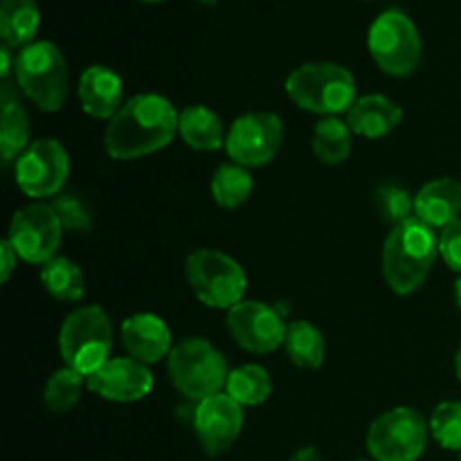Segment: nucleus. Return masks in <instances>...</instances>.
<instances>
[{
    "label": "nucleus",
    "instance_id": "1",
    "mask_svg": "<svg viewBox=\"0 0 461 461\" xmlns=\"http://www.w3.org/2000/svg\"><path fill=\"white\" fill-rule=\"evenodd\" d=\"M180 113L156 93L126 99L104 133V149L115 160H138L169 147L178 135Z\"/></svg>",
    "mask_w": 461,
    "mask_h": 461
},
{
    "label": "nucleus",
    "instance_id": "2",
    "mask_svg": "<svg viewBox=\"0 0 461 461\" xmlns=\"http://www.w3.org/2000/svg\"><path fill=\"white\" fill-rule=\"evenodd\" d=\"M439 257V237L421 219L394 225L383 246V277L396 295H412L426 284Z\"/></svg>",
    "mask_w": 461,
    "mask_h": 461
},
{
    "label": "nucleus",
    "instance_id": "3",
    "mask_svg": "<svg viewBox=\"0 0 461 461\" xmlns=\"http://www.w3.org/2000/svg\"><path fill=\"white\" fill-rule=\"evenodd\" d=\"M286 93L302 111L324 117L349 113L358 99L354 75L345 66L331 61L304 63L295 68L286 79Z\"/></svg>",
    "mask_w": 461,
    "mask_h": 461
},
{
    "label": "nucleus",
    "instance_id": "4",
    "mask_svg": "<svg viewBox=\"0 0 461 461\" xmlns=\"http://www.w3.org/2000/svg\"><path fill=\"white\" fill-rule=\"evenodd\" d=\"M16 86L41 111H61L70 90V75L61 50L50 41H34L16 52Z\"/></svg>",
    "mask_w": 461,
    "mask_h": 461
},
{
    "label": "nucleus",
    "instance_id": "5",
    "mask_svg": "<svg viewBox=\"0 0 461 461\" xmlns=\"http://www.w3.org/2000/svg\"><path fill=\"white\" fill-rule=\"evenodd\" d=\"M167 369L176 390L196 403L221 394L230 376L223 354L205 338H187L174 345Z\"/></svg>",
    "mask_w": 461,
    "mask_h": 461
},
{
    "label": "nucleus",
    "instance_id": "6",
    "mask_svg": "<svg viewBox=\"0 0 461 461\" xmlns=\"http://www.w3.org/2000/svg\"><path fill=\"white\" fill-rule=\"evenodd\" d=\"M111 349L113 324L102 306H79L68 315L59 333V351L66 367L88 378L108 363Z\"/></svg>",
    "mask_w": 461,
    "mask_h": 461
},
{
    "label": "nucleus",
    "instance_id": "7",
    "mask_svg": "<svg viewBox=\"0 0 461 461\" xmlns=\"http://www.w3.org/2000/svg\"><path fill=\"white\" fill-rule=\"evenodd\" d=\"M185 277L194 295L210 309L230 311L243 302L248 277L241 264L221 250H196L185 261Z\"/></svg>",
    "mask_w": 461,
    "mask_h": 461
},
{
    "label": "nucleus",
    "instance_id": "8",
    "mask_svg": "<svg viewBox=\"0 0 461 461\" xmlns=\"http://www.w3.org/2000/svg\"><path fill=\"white\" fill-rule=\"evenodd\" d=\"M369 54L383 72L392 77H408L421 63V34L412 18L401 9L378 14L367 34Z\"/></svg>",
    "mask_w": 461,
    "mask_h": 461
},
{
    "label": "nucleus",
    "instance_id": "9",
    "mask_svg": "<svg viewBox=\"0 0 461 461\" xmlns=\"http://www.w3.org/2000/svg\"><path fill=\"white\" fill-rule=\"evenodd\" d=\"M430 426L414 408L381 414L367 432V450L376 461H417L428 446Z\"/></svg>",
    "mask_w": 461,
    "mask_h": 461
},
{
    "label": "nucleus",
    "instance_id": "10",
    "mask_svg": "<svg viewBox=\"0 0 461 461\" xmlns=\"http://www.w3.org/2000/svg\"><path fill=\"white\" fill-rule=\"evenodd\" d=\"M284 142V122L277 113L255 111L237 117L225 138V151L246 169L275 160Z\"/></svg>",
    "mask_w": 461,
    "mask_h": 461
},
{
    "label": "nucleus",
    "instance_id": "11",
    "mask_svg": "<svg viewBox=\"0 0 461 461\" xmlns=\"http://www.w3.org/2000/svg\"><path fill=\"white\" fill-rule=\"evenodd\" d=\"M14 176L25 196L36 201L59 196L70 176V158L59 140H36L18 156Z\"/></svg>",
    "mask_w": 461,
    "mask_h": 461
},
{
    "label": "nucleus",
    "instance_id": "12",
    "mask_svg": "<svg viewBox=\"0 0 461 461\" xmlns=\"http://www.w3.org/2000/svg\"><path fill=\"white\" fill-rule=\"evenodd\" d=\"M63 225L59 221L52 205L34 203L12 216L9 223V243L27 264H48L52 257H57L61 246Z\"/></svg>",
    "mask_w": 461,
    "mask_h": 461
},
{
    "label": "nucleus",
    "instance_id": "13",
    "mask_svg": "<svg viewBox=\"0 0 461 461\" xmlns=\"http://www.w3.org/2000/svg\"><path fill=\"white\" fill-rule=\"evenodd\" d=\"M286 322L277 309L257 300H243L228 311V331L250 354H270L284 347Z\"/></svg>",
    "mask_w": 461,
    "mask_h": 461
},
{
    "label": "nucleus",
    "instance_id": "14",
    "mask_svg": "<svg viewBox=\"0 0 461 461\" xmlns=\"http://www.w3.org/2000/svg\"><path fill=\"white\" fill-rule=\"evenodd\" d=\"M192 421L201 448L210 457H219V455L228 453L241 435L243 405H239L232 396L221 392V394L196 403Z\"/></svg>",
    "mask_w": 461,
    "mask_h": 461
},
{
    "label": "nucleus",
    "instance_id": "15",
    "mask_svg": "<svg viewBox=\"0 0 461 461\" xmlns=\"http://www.w3.org/2000/svg\"><path fill=\"white\" fill-rule=\"evenodd\" d=\"M88 390L113 403H135L151 394L153 374L135 358H113L90 374Z\"/></svg>",
    "mask_w": 461,
    "mask_h": 461
},
{
    "label": "nucleus",
    "instance_id": "16",
    "mask_svg": "<svg viewBox=\"0 0 461 461\" xmlns=\"http://www.w3.org/2000/svg\"><path fill=\"white\" fill-rule=\"evenodd\" d=\"M171 329L162 318L153 313H135L122 322V345L129 351L131 358L144 365L160 363L169 358L174 349Z\"/></svg>",
    "mask_w": 461,
    "mask_h": 461
},
{
    "label": "nucleus",
    "instance_id": "17",
    "mask_svg": "<svg viewBox=\"0 0 461 461\" xmlns=\"http://www.w3.org/2000/svg\"><path fill=\"white\" fill-rule=\"evenodd\" d=\"M77 93L84 113L95 120H113L124 106V81L108 66L86 68Z\"/></svg>",
    "mask_w": 461,
    "mask_h": 461
},
{
    "label": "nucleus",
    "instance_id": "18",
    "mask_svg": "<svg viewBox=\"0 0 461 461\" xmlns=\"http://www.w3.org/2000/svg\"><path fill=\"white\" fill-rule=\"evenodd\" d=\"M414 216L430 228H448L461 216V183L455 178H437L423 185L414 196Z\"/></svg>",
    "mask_w": 461,
    "mask_h": 461
},
{
    "label": "nucleus",
    "instance_id": "19",
    "mask_svg": "<svg viewBox=\"0 0 461 461\" xmlns=\"http://www.w3.org/2000/svg\"><path fill=\"white\" fill-rule=\"evenodd\" d=\"M403 122V108L385 95H365L356 99L347 113V124L356 135L376 140L385 138Z\"/></svg>",
    "mask_w": 461,
    "mask_h": 461
},
{
    "label": "nucleus",
    "instance_id": "20",
    "mask_svg": "<svg viewBox=\"0 0 461 461\" xmlns=\"http://www.w3.org/2000/svg\"><path fill=\"white\" fill-rule=\"evenodd\" d=\"M178 133L187 147L196 151H216L225 144L228 133L223 131V122L212 108L187 106L180 113Z\"/></svg>",
    "mask_w": 461,
    "mask_h": 461
},
{
    "label": "nucleus",
    "instance_id": "21",
    "mask_svg": "<svg viewBox=\"0 0 461 461\" xmlns=\"http://www.w3.org/2000/svg\"><path fill=\"white\" fill-rule=\"evenodd\" d=\"M41 25V9L36 0H3L0 3V36L3 43L23 50L34 43Z\"/></svg>",
    "mask_w": 461,
    "mask_h": 461
},
{
    "label": "nucleus",
    "instance_id": "22",
    "mask_svg": "<svg viewBox=\"0 0 461 461\" xmlns=\"http://www.w3.org/2000/svg\"><path fill=\"white\" fill-rule=\"evenodd\" d=\"M284 349H286L291 363L302 369L322 367L324 354H327L324 336L320 333L318 327H313L306 320H297V322L288 324Z\"/></svg>",
    "mask_w": 461,
    "mask_h": 461
},
{
    "label": "nucleus",
    "instance_id": "23",
    "mask_svg": "<svg viewBox=\"0 0 461 461\" xmlns=\"http://www.w3.org/2000/svg\"><path fill=\"white\" fill-rule=\"evenodd\" d=\"M351 135H354V131L340 117H322L315 124L311 147H313V153L318 156L320 162L329 167H338L349 158Z\"/></svg>",
    "mask_w": 461,
    "mask_h": 461
},
{
    "label": "nucleus",
    "instance_id": "24",
    "mask_svg": "<svg viewBox=\"0 0 461 461\" xmlns=\"http://www.w3.org/2000/svg\"><path fill=\"white\" fill-rule=\"evenodd\" d=\"M212 198L216 205L223 210H237V207L246 205L248 198L252 196V176L246 167L237 165V162H225L212 176Z\"/></svg>",
    "mask_w": 461,
    "mask_h": 461
},
{
    "label": "nucleus",
    "instance_id": "25",
    "mask_svg": "<svg viewBox=\"0 0 461 461\" xmlns=\"http://www.w3.org/2000/svg\"><path fill=\"white\" fill-rule=\"evenodd\" d=\"M45 291L61 302H79L86 293V279L79 266L66 257H52L41 268Z\"/></svg>",
    "mask_w": 461,
    "mask_h": 461
},
{
    "label": "nucleus",
    "instance_id": "26",
    "mask_svg": "<svg viewBox=\"0 0 461 461\" xmlns=\"http://www.w3.org/2000/svg\"><path fill=\"white\" fill-rule=\"evenodd\" d=\"M225 394L239 405H261L273 394V381L261 365H241L230 372Z\"/></svg>",
    "mask_w": 461,
    "mask_h": 461
},
{
    "label": "nucleus",
    "instance_id": "27",
    "mask_svg": "<svg viewBox=\"0 0 461 461\" xmlns=\"http://www.w3.org/2000/svg\"><path fill=\"white\" fill-rule=\"evenodd\" d=\"M30 147V117L18 99H3V117H0V151L3 162L9 165Z\"/></svg>",
    "mask_w": 461,
    "mask_h": 461
},
{
    "label": "nucleus",
    "instance_id": "28",
    "mask_svg": "<svg viewBox=\"0 0 461 461\" xmlns=\"http://www.w3.org/2000/svg\"><path fill=\"white\" fill-rule=\"evenodd\" d=\"M84 387H88V378L72 367L57 369L45 383L43 401L45 408L54 414H63L79 403Z\"/></svg>",
    "mask_w": 461,
    "mask_h": 461
},
{
    "label": "nucleus",
    "instance_id": "29",
    "mask_svg": "<svg viewBox=\"0 0 461 461\" xmlns=\"http://www.w3.org/2000/svg\"><path fill=\"white\" fill-rule=\"evenodd\" d=\"M374 207H376L381 221L390 225H399L412 219L414 198L405 187L396 183H383L374 194Z\"/></svg>",
    "mask_w": 461,
    "mask_h": 461
},
{
    "label": "nucleus",
    "instance_id": "30",
    "mask_svg": "<svg viewBox=\"0 0 461 461\" xmlns=\"http://www.w3.org/2000/svg\"><path fill=\"white\" fill-rule=\"evenodd\" d=\"M430 432L441 448L461 453V403L444 401L437 405L430 417Z\"/></svg>",
    "mask_w": 461,
    "mask_h": 461
},
{
    "label": "nucleus",
    "instance_id": "31",
    "mask_svg": "<svg viewBox=\"0 0 461 461\" xmlns=\"http://www.w3.org/2000/svg\"><path fill=\"white\" fill-rule=\"evenodd\" d=\"M50 205L54 207L66 232L84 234L93 228V214H90L88 205L75 194H59Z\"/></svg>",
    "mask_w": 461,
    "mask_h": 461
},
{
    "label": "nucleus",
    "instance_id": "32",
    "mask_svg": "<svg viewBox=\"0 0 461 461\" xmlns=\"http://www.w3.org/2000/svg\"><path fill=\"white\" fill-rule=\"evenodd\" d=\"M439 257L448 268L461 275V216L457 221L441 230L439 234Z\"/></svg>",
    "mask_w": 461,
    "mask_h": 461
},
{
    "label": "nucleus",
    "instance_id": "33",
    "mask_svg": "<svg viewBox=\"0 0 461 461\" xmlns=\"http://www.w3.org/2000/svg\"><path fill=\"white\" fill-rule=\"evenodd\" d=\"M0 255H3V268H0V282L7 284L9 277H12V273L16 270V264H18V252L14 250V246L9 243V239H5L3 246H0Z\"/></svg>",
    "mask_w": 461,
    "mask_h": 461
},
{
    "label": "nucleus",
    "instance_id": "34",
    "mask_svg": "<svg viewBox=\"0 0 461 461\" xmlns=\"http://www.w3.org/2000/svg\"><path fill=\"white\" fill-rule=\"evenodd\" d=\"M12 72H16V54H14L12 45L3 43L0 45V77H3V81H7Z\"/></svg>",
    "mask_w": 461,
    "mask_h": 461
},
{
    "label": "nucleus",
    "instance_id": "35",
    "mask_svg": "<svg viewBox=\"0 0 461 461\" xmlns=\"http://www.w3.org/2000/svg\"><path fill=\"white\" fill-rule=\"evenodd\" d=\"M291 461H322V455H320V450L313 448V446H304V448H300L293 455Z\"/></svg>",
    "mask_w": 461,
    "mask_h": 461
},
{
    "label": "nucleus",
    "instance_id": "36",
    "mask_svg": "<svg viewBox=\"0 0 461 461\" xmlns=\"http://www.w3.org/2000/svg\"><path fill=\"white\" fill-rule=\"evenodd\" d=\"M455 304H457V309L461 313V275H459L457 282H455Z\"/></svg>",
    "mask_w": 461,
    "mask_h": 461
},
{
    "label": "nucleus",
    "instance_id": "37",
    "mask_svg": "<svg viewBox=\"0 0 461 461\" xmlns=\"http://www.w3.org/2000/svg\"><path fill=\"white\" fill-rule=\"evenodd\" d=\"M455 372H457V378H459V383H461V345H459V349H457V356H455Z\"/></svg>",
    "mask_w": 461,
    "mask_h": 461
},
{
    "label": "nucleus",
    "instance_id": "38",
    "mask_svg": "<svg viewBox=\"0 0 461 461\" xmlns=\"http://www.w3.org/2000/svg\"><path fill=\"white\" fill-rule=\"evenodd\" d=\"M196 3L207 5V7H212V5H216V3H219V0H196Z\"/></svg>",
    "mask_w": 461,
    "mask_h": 461
},
{
    "label": "nucleus",
    "instance_id": "39",
    "mask_svg": "<svg viewBox=\"0 0 461 461\" xmlns=\"http://www.w3.org/2000/svg\"><path fill=\"white\" fill-rule=\"evenodd\" d=\"M142 3H162V0H142Z\"/></svg>",
    "mask_w": 461,
    "mask_h": 461
},
{
    "label": "nucleus",
    "instance_id": "40",
    "mask_svg": "<svg viewBox=\"0 0 461 461\" xmlns=\"http://www.w3.org/2000/svg\"><path fill=\"white\" fill-rule=\"evenodd\" d=\"M360 461H376V459H360Z\"/></svg>",
    "mask_w": 461,
    "mask_h": 461
},
{
    "label": "nucleus",
    "instance_id": "41",
    "mask_svg": "<svg viewBox=\"0 0 461 461\" xmlns=\"http://www.w3.org/2000/svg\"><path fill=\"white\" fill-rule=\"evenodd\" d=\"M459 461H461V453H459Z\"/></svg>",
    "mask_w": 461,
    "mask_h": 461
}]
</instances>
